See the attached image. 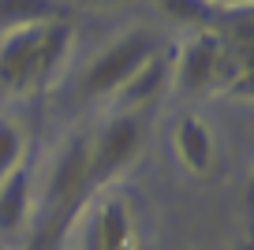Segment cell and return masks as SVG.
<instances>
[{
  "instance_id": "6da1fadb",
  "label": "cell",
  "mask_w": 254,
  "mask_h": 250,
  "mask_svg": "<svg viewBox=\"0 0 254 250\" xmlns=\"http://www.w3.org/2000/svg\"><path fill=\"white\" fill-rule=\"evenodd\" d=\"M86 157H90V134H71L49 161L45 190H41V209L34 220V232L26 250H60L75 220L94 198L86 176Z\"/></svg>"
},
{
  "instance_id": "7a4b0ae2",
  "label": "cell",
  "mask_w": 254,
  "mask_h": 250,
  "mask_svg": "<svg viewBox=\"0 0 254 250\" xmlns=\"http://www.w3.org/2000/svg\"><path fill=\"white\" fill-rule=\"evenodd\" d=\"M247 49H236L221 38L217 26L187 30V38L176 45L172 63H168V82L180 94H209L217 86H247L251 60Z\"/></svg>"
},
{
  "instance_id": "3957f363",
  "label": "cell",
  "mask_w": 254,
  "mask_h": 250,
  "mask_svg": "<svg viewBox=\"0 0 254 250\" xmlns=\"http://www.w3.org/2000/svg\"><path fill=\"white\" fill-rule=\"evenodd\" d=\"M157 49H161L157 34H150L146 26L120 34L116 41H109L101 53H94L86 60V67L79 75V97L82 101H105V97H112Z\"/></svg>"
},
{
  "instance_id": "277c9868",
  "label": "cell",
  "mask_w": 254,
  "mask_h": 250,
  "mask_svg": "<svg viewBox=\"0 0 254 250\" xmlns=\"http://www.w3.org/2000/svg\"><path fill=\"white\" fill-rule=\"evenodd\" d=\"M82 213V250H142L138 205L127 190H101Z\"/></svg>"
},
{
  "instance_id": "5b68a950",
  "label": "cell",
  "mask_w": 254,
  "mask_h": 250,
  "mask_svg": "<svg viewBox=\"0 0 254 250\" xmlns=\"http://www.w3.org/2000/svg\"><path fill=\"white\" fill-rule=\"evenodd\" d=\"M142 142H146V124L142 116H131V112H116L109 124H101L90 134L86 176H90L94 194L109 190V183L142 153Z\"/></svg>"
},
{
  "instance_id": "8992f818",
  "label": "cell",
  "mask_w": 254,
  "mask_h": 250,
  "mask_svg": "<svg viewBox=\"0 0 254 250\" xmlns=\"http://www.w3.org/2000/svg\"><path fill=\"white\" fill-rule=\"evenodd\" d=\"M49 19L8 26L0 34V94L4 97L41 90L38 86V45H41V34H45Z\"/></svg>"
},
{
  "instance_id": "52a82bcc",
  "label": "cell",
  "mask_w": 254,
  "mask_h": 250,
  "mask_svg": "<svg viewBox=\"0 0 254 250\" xmlns=\"http://www.w3.org/2000/svg\"><path fill=\"white\" fill-rule=\"evenodd\" d=\"M165 86H168V56L157 49V53H153L150 60L127 78L116 94H112V105H116V112H131V116H138V112H142Z\"/></svg>"
},
{
  "instance_id": "ba28073f",
  "label": "cell",
  "mask_w": 254,
  "mask_h": 250,
  "mask_svg": "<svg viewBox=\"0 0 254 250\" xmlns=\"http://www.w3.org/2000/svg\"><path fill=\"white\" fill-rule=\"evenodd\" d=\"M172 149L190 176H206L213 168V131L202 124V116L183 112L172 127Z\"/></svg>"
},
{
  "instance_id": "9c48e42d",
  "label": "cell",
  "mask_w": 254,
  "mask_h": 250,
  "mask_svg": "<svg viewBox=\"0 0 254 250\" xmlns=\"http://www.w3.org/2000/svg\"><path fill=\"white\" fill-rule=\"evenodd\" d=\"M30 198H34L30 168H26V161H23L19 168H11V172L0 180V239L15 235L19 228L26 224V217H30Z\"/></svg>"
},
{
  "instance_id": "30bf717a",
  "label": "cell",
  "mask_w": 254,
  "mask_h": 250,
  "mask_svg": "<svg viewBox=\"0 0 254 250\" xmlns=\"http://www.w3.org/2000/svg\"><path fill=\"white\" fill-rule=\"evenodd\" d=\"M161 11L176 23L190 26V30H202V26H217L224 15V8H213L209 0H161Z\"/></svg>"
},
{
  "instance_id": "8fae6325",
  "label": "cell",
  "mask_w": 254,
  "mask_h": 250,
  "mask_svg": "<svg viewBox=\"0 0 254 250\" xmlns=\"http://www.w3.org/2000/svg\"><path fill=\"white\" fill-rule=\"evenodd\" d=\"M56 15L49 0H0V23L8 26H23V23H38V19Z\"/></svg>"
},
{
  "instance_id": "7c38bea8",
  "label": "cell",
  "mask_w": 254,
  "mask_h": 250,
  "mask_svg": "<svg viewBox=\"0 0 254 250\" xmlns=\"http://www.w3.org/2000/svg\"><path fill=\"white\" fill-rule=\"evenodd\" d=\"M23 161H26V138H23V131H19L11 120L0 116V180H4L11 168H19Z\"/></svg>"
},
{
  "instance_id": "4fadbf2b",
  "label": "cell",
  "mask_w": 254,
  "mask_h": 250,
  "mask_svg": "<svg viewBox=\"0 0 254 250\" xmlns=\"http://www.w3.org/2000/svg\"><path fill=\"white\" fill-rule=\"evenodd\" d=\"M213 8H243V4H251V0H209Z\"/></svg>"
},
{
  "instance_id": "5bb4252c",
  "label": "cell",
  "mask_w": 254,
  "mask_h": 250,
  "mask_svg": "<svg viewBox=\"0 0 254 250\" xmlns=\"http://www.w3.org/2000/svg\"><path fill=\"white\" fill-rule=\"evenodd\" d=\"M82 4H131V0H82Z\"/></svg>"
}]
</instances>
